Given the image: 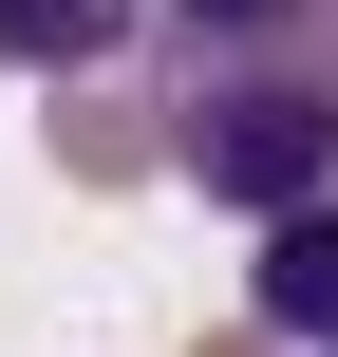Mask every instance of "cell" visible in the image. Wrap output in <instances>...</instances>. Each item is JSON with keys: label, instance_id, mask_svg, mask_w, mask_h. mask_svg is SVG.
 Returning a JSON list of instances; mask_svg holds the SVG:
<instances>
[{"label": "cell", "instance_id": "1", "mask_svg": "<svg viewBox=\"0 0 338 357\" xmlns=\"http://www.w3.org/2000/svg\"><path fill=\"white\" fill-rule=\"evenodd\" d=\"M151 113H169V169L207 207H263L282 226V207H320V169H338V38L320 56H188Z\"/></svg>", "mask_w": 338, "mask_h": 357}, {"label": "cell", "instance_id": "2", "mask_svg": "<svg viewBox=\"0 0 338 357\" xmlns=\"http://www.w3.org/2000/svg\"><path fill=\"white\" fill-rule=\"evenodd\" d=\"M245 301H263V339H320L338 357V207H282L263 226V282Z\"/></svg>", "mask_w": 338, "mask_h": 357}, {"label": "cell", "instance_id": "3", "mask_svg": "<svg viewBox=\"0 0 338 357\" xmlns=\"http://www.w3.org/2000/svg\"><path fill=\"white\" fill-rule=\"evenodd\" d=\"M56 169H94V188H132V169H169V132H151V94H113V75H75V113H56Z\"/></svg>", "mask_w": 338, "mask_h": 357}, {"label": "cell", "instance_id": "4", "mask_svg": "<svg viewBox=\"0 0 338 357\" xmlns=\"http://www.w3.org/2000/svg\"><path fill=\"white\" fill-rule=\"evenodd\" d=\"M113 38H132V0H0V56L19 75H94Z\"/></svg>", "mask_w": 338, "mask_h": 357}, {"label": "cell", "instance_id": "5", "mask_svg": "<svg viewBox=\"0 0 338 357\" xmlns=\"http://www.w3.org/2000/svg\"><path fill=\"white\" fill-rule=\"evenodd\" d=\"M169 19H188V56H320L338 38L320 0H169Z\"/></svg>", "mask_w": 338, "mask_h": 357}, {"label": "cell", "instance_id": "6", "mask_svg": "<svg viewBox=\"0 0 338 357\" xmlns=\"http://www.w3.org/2000/svg\"><path fill=\"white\" fill-rule=\"evenodd\" d=\"M207 357H263V320H245V339H207Z\"/></svg>", "mask_w": 338, "mask_h": 357}, {"label": "cell", "instance_id": "7", "mask_svg": "<svg viewBox=\"0 0 338 357\" xmlns=\"http://www.w3.org/2000/svg\"><path fill=\"white\" fill-rule=\"evenodd\" d=\"M320 19H338V0H320Z\"/></svg>", "mask_w": 338, "mask_h": 357}]
</instances>
